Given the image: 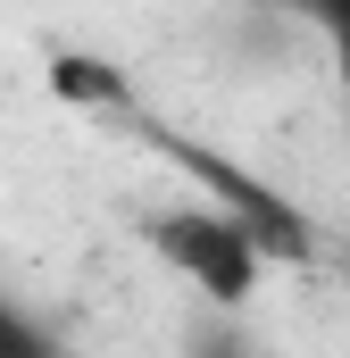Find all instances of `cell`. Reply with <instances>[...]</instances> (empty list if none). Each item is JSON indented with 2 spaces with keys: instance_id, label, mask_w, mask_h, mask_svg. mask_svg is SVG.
I'll return each mask as SVG.
<instances>
[{
  "instance_id": "cell-1",
  "label": "cell",
  "mask_w": 350,
  "mask_h": 358,
  "mask_svg": "<svg viewBox=\"0 0 350 358\" xmlns=\"http://www.w3.org/2000/svg\"><path fill=\"white\" fill-rule=\"evenodd\" d=\"M142 242L159 250V267H175L209 308H251L267 275V250L225 217V208H159L142 217Z\"/></svg>"
},
{
  "instance_id": "cell-2",
  "label": "cell",
  "mask_w": 350,
  "mask_h": 358,
  "mask_svg": "<svg viewBox=\"0 0 350 358\" xmlns=\"http://www.w3.org/2000/svg\"><path fill=\"white\" fill-rule=\"evenodd\" d=\"M150 150L175 159L192 183H209V192L225 200V217L259 242L267 259H317V225H309V208L284 200L259 167H242V159H225V150H209V142H192V134H159V125H150Z\"/></svg>"
},
{
  "instance_id": "cell-3",
  "label": "cell",
  "mask_w": 350,
  "mask_h": 358,
  "mask_svg": "<svg viewBox=\"0 0 350 358\" xmlns=\"http://www.w3.org/2000/svg\"><path fill=\"white\" fill-rule=\"evenodd\" d=\"M50 84L67 92V100H84V108H125V76L117 67H100V59H50Z\"/></svg>"
},
{
  "instance_id": "cell-4",
  "label": "cell",
  "mask_w": 350,
  "mask_h": 358,
  "mask_svg": "<svg viewBox=\"0 0 350 358\" xmlns=\"http://www.w3.org/2000/svg\"><path fill=\"white\" fill-rule=\"evenodd\" d=\"M0 358H59V350H50V334H42L34 317H17V308L0 300Z\"/></svg>"
},
{
  "instance_id": "cell-5",
  "label": "cell",
  "mask_w": 350,
  "mask_h": 358,
  "mask_svg": "<svg viewBox=\"0 0 350 358\" xmlns=\"http://www.w3.org/2000/svg\"><path fill=\"white\" fill-rule=\"evenodd\" d=\"M326 42H334V67H342V125H350V8H326Z\"/></svg>"
},
{
  "instance_id": "cell-6",
  "label": "cell",
  "mask_w": 350,
  "mask_h": 358,
  "mask_svg": "<svg viewBox=\"0 0 350 358\" xmlns=\"http://www.w3.org/2000/svg\"><path fill=\"white\" fill-rule=\"evenodd\" d=\"M200 358H242V350H234V342H209V350H200Z\"/></svg>"
}]
</instances>
